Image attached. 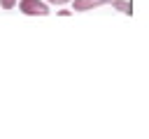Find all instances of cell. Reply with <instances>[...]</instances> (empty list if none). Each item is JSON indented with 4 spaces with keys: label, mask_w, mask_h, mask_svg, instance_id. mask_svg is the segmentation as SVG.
Returning <instances> with one entry per match:
<instances>
[{
    "label": "cell",
    "mask_w": 149,
    "mask_h": 139,
    "mask_svg": "<svg viewBox=\"0 0 149 139\" xmlns=\"http://www.w3.org/2000/svg\"><path fill=\"white\" fill-rule=\"evenodd\" d=\"M19 9L26 16H47L49 14L47 2H42V0H19Z\"/></svg>",
    "instance_id": "cell-1"
},
{
    "label": "cell",
    "mask_w": 149,
    "mask_h": 139,
    "mask_svg": "<svg viewBox=\"0 0 149 139\" xmlns=\"http://www.w3.org/2000/svg\"><path fill=\"white\" fill-rule=\"evenodd\" d=\"M100 5H109V0H74V9L77 12H88V9L100 7Z\"/></svg>",
    "instance_id": "cell-2"
},
{
    "label": "cell",
    "mask_w": 149,
    "mask_h": 139,
    "mask_svg": "<svg viewBox=\"0 0 149 139\" xmlns=\"http://www.w3.org/2000/svg\"><path fill=\"white\" fill-rule=\"evenodd\" d=\"M16 2H19V0H0V7H2V9H12Z\"/></svg>",
    "instance_id": "cell-4"
},
{
    "label": "cell",
    "mask_w": 149,
    "mask_h": 139,
    "mask_svg": "<svg viewBox=\"0 0 149 139\" xmlns=\"http://www.w3.org/2000/svg\"><path fill=\"white\" fill-rule=\"evenodd\" d=\"M47 2H51V5H65V2H70V0H47Z\"/></svg>",
    "instance_id": "cell-5"
},
{
    "label": "cell",
    "mask_w": 149,
    "mask_h": 139,
    "mask_svg": "<svg viewBox=\"0 0 149 139\" xmlns=\"http://www.w3.org/2000/svg\"><path fill=\"white\" fill-rule=\"evenodd\" d=\"M109 5L114 9H119V12H123V14H130V5L126 0H109Z\"/></svg>",
    "instance_id": "cell-3"
}]
</instances>
